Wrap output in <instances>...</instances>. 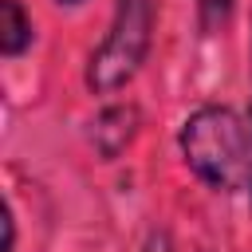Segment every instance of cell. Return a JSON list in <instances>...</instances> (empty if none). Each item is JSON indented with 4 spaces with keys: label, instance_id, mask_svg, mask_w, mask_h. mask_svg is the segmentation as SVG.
<instances>
[{
    "label": "cell",
    "instance_id": "obj_4",
    "mask_svg": "<svg viewBox=\"0 0 252 252\" xmlns=\"http://www.w3.org/2000/svg\"><path fill=\"white\" fill-rule=\"evenodd\" d=\"M32 43V16L24 12L20 0H0V51L16 59Z\"/></svg>",
    "mask_w": 252,
    "mask_h": 252
},
{
    "label": "cell",
    "instance_id": "obj_7",
    "mask_svg": "<svg viewBox=\"0 0 252 252\" xmlns=\"http://www.w3.org/2000/svg\"><path fill=\"white\" fill-rule=\"evenodd\" d=\"M59 4H83V0H59Z\"/></svg>",
    "mask_w": 252,
    "mask_h": 252
},
{
    "label": "cell",
    "instance_id": "obj_1",
    "mask_svg": "<svg viewBox=\"0 0 252 252\" xmlns=\"http://www.w3.org/2000/svg\"><path fill=\"white\" fill-rule=\"evenodd\" d=\"M181 158L209 189L252 185V126L232 110L205 102L181 122Z\"/></svg>",
    "mask_w": 252,
    "mask_h": 252
},
{
    "label": "cell",
    "instance_id": "obj_3",
    "mask_svg": "<svg viewBox=\"0 0 252 252\" xmlns=\"http://www.w3.org/2000/svg\"><path fill=\"white\" fill-rule=\"evenodd\" d=\"M134 134H138V106H106L98 118H94V130H91V142H94V150L110 161V158H118L130 142H134Z\"/></svg>",
    "mask_w": 252,
    "mask_h": 252
},
{
    "label": "cell",
    "instance_id": "obj_5",
    "mask_svg": "<svg viewBox=\"0 0 252 252\" xmlns=\"http://www.w3.org/2000/svg\"><path fill=\"white\" fill-rule=\"evenodd\" d=\"M197 8H201V28H209V32L232 16V0H197Z\"/></svg>",
    "mask_w": 252,
    "mask_h": 252
},
{
    "label": "cell",
    "instance_id": "obj_2",
    "mask_svg": "<svg viewBox=\"0 0 252 252\" xmlns=\"http://www.w3.org/2000/svg\"><path fill=\"white\" fill-rule=\"evenodd\" d=\"M154 39V0H114L106 39L87 59V87L94 94L122 91L146 63Z\"/></svg>",
    "mask_w": 252,
    "mask_h": 252
},
{
    "label": "cell",
    "instance_id": "obj_6",
    "mask_svg": "<svg viewBox=\"0 0 252 252\" xmlns=\"http://www.w3.org/2000/svg\"><path fill=\"white\" fill-rule=\"evenodd\" d=\"M142 252H173V240L165 228H150L146 240H142Z\"/></svg>",
    "mask_w": 252,
    "mask_h": 252
}]
</instances>
